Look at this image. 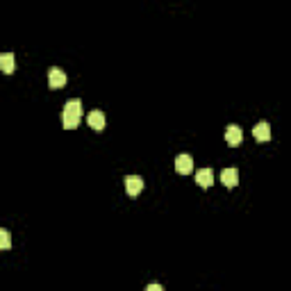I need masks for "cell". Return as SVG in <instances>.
<instances>
[{
    "instance_id": "4",
    "label": "cell",
    "mask_w": 291,
    "mask_h": 291,
    "mask_svg": "<svg viewBox=\"0 0 291 291\" xmlns=\"http://www.w3.org/2000/svg\"><path fill=\"white\" fill-rule=\"evenodd\" d=\"M225 141H228V146H239V143L244 141V130H241L239 125H228V130H225Z\"/></svg>"
},
{
    "instance_id": "10",
    "label": "cell",
    "mask_w": 291,
    "mask_h": 291,
    "mask_svg": "<svg viewBox=\"0 0 291 291\" xmlns=\"http://www.w3.org/2000/svg\"><path fill=\"white\" fill-rule=\"evenodd\" d=\"M14 55H11V52H5V55H0V68H2V73H7V75H9V73H14Z\"/></svg>"
},
{
    "instance_id": "5",
    "label": "cell",
    "mask_w": 291,
    "mask_h": 291,
    "mask_svg": "<svg viewBox=\"0 0 291 291\" xmlns=\"http://www.w3.org/2000/svg\"><path fill=\"white\" fill-rule=\"evenodd\" d=\"M175 171L182 175L191 173V171H194V159H191V155H178V157H175Z\"/></svg>"
},
{
    "instance_id": "7",
    "label": "cell",
    "mask_w": 291,
    "mask_h": 291,
    "mask_svg": "<svg viewBox=\"0 0 291 291\" xmlns=\"http://www.w3.org/2000/svg\"><path fill=\"white\" fill-rule=\"evenodd\" d=\"M221 182H223L228 189L237 187V184H239V171L237 169H223L221 171Z\"/></svg>"
},
{
    "instance_id": "8",
    "label": "cell",
    "mask_w": 291,
    "mask_h": 291,
    "mask_svg": "<svg viewBox=\"0 0 291 291\" xmlns=\"http://www.w3.org/2000/svg\"><path fill=\"white\" fill-rule=\"evenodd\" d=\"M196 182H198V187H203V189H210L212 182H214V171L212 169H200L198 173H196Z\"/></svg>"
},
{
    "instance_id": "12",
    "label": "cell",
    "mask_w": 291,
    "mask_h": 291,
    "mask_svg": "<svg viewBox=\"0 0 291 291\" xmlns=\"http://www.w3.org/2000/svg\"><path fill=\"white\" fill-rule=\"evenodd\" d=\"M146 291H162V285H148Z\"/></svg>"
},
{
    "instance_id": "6",
    "label": "cell",
    "mask_w": 291,
    "mask_h": 291,
    "mask_svg": "<svg viewBox=\"0 0 291 291\" xmlns=\"http://www.w3.org/2000/svg\"><path fill=\"white\" fill-rule=\"evenodd\" d=\"M253 137L257 139V141H269V139H271V125H269V123L266 121H260L255 125V128H253Z\"/></svg>"
},
{
    "instance_id": "1",
    "label": "cell",
    "mask_w": 291,
    "mask_h": 291,
    "mask_svg": "<svg viewBox=\"0 0 291 291\" xmlns=\"http://www.w3.org/2000/svg\"><path fill=\"white\" fill-rule=\"evenodd\" d=\"M80 118H82V102L77 98L68 100L64 105V112H61V125L66 130H75L80 125Z\"/></svg>"
},
{
    "instance_id": "9",
    "label": "cell",
    "mask_w": 291,
    "mask_h": 291,
    "mask_svg": "<svg viewBox=\"0 0 291 291\" xmlns=\"http://www.w3.org/2000/svg\"><path fill=\"white\" fill-rule=\"evenodd\" d=\"M87 123H89V128H93L96 132H100V130L105 128V114L96 109V112H91V114L87 116Z\"/></svg>"
},
{
    "instance_id": "2",
    "label": "cell",
    "mask_w": 291,
    "mask_h": 291,
    "mask_svg": "<svg viewBox=\"0 0 291 291\" xmlns=\"http://www.w3.org/2000/svg\"><path fill=\"white\" fill-rule=\"evenodd\" d=\"M123 182H125V191H128V196H132V198L143 191V180L139 178V175H128Z\"/></svg>"
},
{
    "instance_id": "11",
    "label": "cell",
    "mask_w": 291,
    "mask_h": 291,
    "mask_svg": "<svg viewBox=\"0 0 291 291\" xmlns=\"http://www.w3.org/2000/svg\"><path fill=\"white\" fill-rule=\"evenodd\" d=\"M0 246H2L5 251L11 246V241H9V232H7V230H0Z\"/></svg>"
},
{
    "instance_id": "3",
    "label": "cell",
    "mask_w": 291,
    "mask_h": 291,
    "mask_svg": "<svg viewBox=\"0 0 291 291\" xmlns=\"http://www.w3.org/2000/svg\"><path fill=\"white\" fill-rule=\"evenodd\" d=\"M48 84H50V89H61L66 84V73L61 68H50L48 71Z\"/></svg>"
}]
</instances>
